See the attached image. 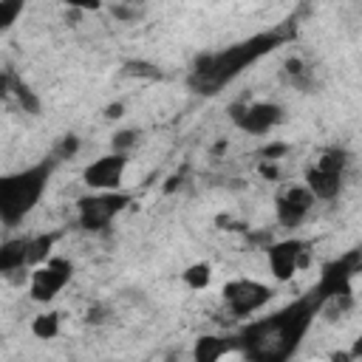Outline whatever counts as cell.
<instances>
[{
    "label": "cell",
    "instance_id": "6da1fadb",
    "mask_svg": "<svg viewBox=\"0 0 362 362\" xmlns=\"http://www.w3.org/2000/svg\"><path fill=\"white\" fill-rule=\"evenodd\" d=\"M317 317L320 300L308 291L269 317L249 320V325L235 334L238 351L246 356V362H291Z\"/></svg>",
    "mask_w": 362,
    "mask_h": 362
},
{
    "label": "cell",
    "instance_id": "7a4b0ae2",
    "mask_svg": "<svg viewBox=\"0 0 362 362\" xmlns=\"http://www.w3.org/2000/svg\"><path fill=\"white\" fill-rule=\"evenodd\" d=\"M291 37H294V25H274L269 31L252 34L226 48L206 51V54L195 57V62L187 74V88L198 96H215L229 82H235L246 68H252L255 62H260L263 57H269L272 51L286 45Z\"/></svg>",
    "mask_w": 362,
    "mask_h": 362
},
{
    "label": "cell",
    "instance_id": "3957f363",
    "mask_svg": "<svg viewBox=\"0 0 362 362\" xmlns=\"http://www.w3.org/2000/svg\"><path fill=\"white\" fill-rule=\"evenodd\" d=\"M57 167V158L37 161L31 167H23L17 173L3 175L0 181V221L6 229H14L23 218L34 212L42 192L48 189L51 173Z\"/></svg>",
    "mask_w": 362,
    "mask_h": 362
},
{
    "label": "cell",
    "instance_id": "277c9868",
    "mask_svg": "<svg viewBox=\"0 0 362 362\" xmlns=\"http://www.w3.org/2000/svg\"><path fill=\"white\" fill-rule=\"evenodd\" d=\"M351 164L348 150L342 147H325L308 167H305V187L317 201H334L342 192L345 170Z\"/></svg>",
    "mask_w": 362,
    "mask_h": 362
},
{
    "label": "cell",
    "instance_id": "5b68a950",
    "mask_svg": "<svg viewBox=\"0 0 362 362\" xmlns=\"http://www.w3.org/2000/svg\"><path fill=\"white\" fill-rule=\"evenodd\" d=\"M362 272V246L348 249L345 255L328 260L311 288V294L320 300V308L339 297H354V280Z\"/></svg>",
    "mask_w": 362,
    "mask_h": 362
},
{
    "label": "cell",
    "instance_id": "8992f818",
    "mask_svg": "<svg viewBox=\"0 0 362 362\" xmlns=\"http://www.w3.org/2000/svg\"><path fill=\"white\" fill-rule=\"evenodd\" d=\"M130 206V195L127 192H90V195H82L76 201V223L85 229V232H107L110 223Z\"/></svg>",
    "mask_w": 362,
    "mask_h": 362
},
{
    "label": "cell",
    "instance_id": "52a82bcc",
    "mask_svg": "<svg viewBox=\"0 0 362 362\" xmlns=\"http://www.w3.org/2000/svg\"><path fill=\"white\" fill-rule=\"evenodd\" d=\"M221 297H223L226 311L235 320H249L272 303V286L260 283V280H252V277H235V280L223 283Z\"/></svg>",
    "mask_w": 362,
    "mask_h": 362
},
{
    "label": "cell",
    "instance_id": "ba28073f",
    "mask_svg": "<svg viewBox=\"0 0 362 362\" xmlns=\"http://www.w3.org/2000/svg\"><path fill=\"white\" fill-rule=\"evenodd\" d=\"M286 119L283 105L277 102H232L229 122L249 136H266Z\"/></svg>",
    "mask_w": 362,
    "mask_h": 362
},
{
    "label": "cell",
    "instance_id": "9c48e42d",
    "mask_svg": "<svg viewBox=\"0 0 362 362\" xmlns=\"http://www.w3.org/2000/svg\"><path fill=\"white\" fill-rule=\"evenodd\" d=\"M74 277V260L54 255L51 260H45L42 266H37L28 277V297L40 305H48Z\"/></svg>",
    "mask_w": 362,
    "mask_h": 362
},
{
    "label": "cell",
    "instance_id": "30bf717a",
    "mask_svg": "<svg viewBox=\"0 0 362 362\" xmlns=\"http://www.w3.org/2000/svg\"><path fill=\"white\" fill-rule=\"evenodd\" d=\"M266 260H269V272L277 283H288L303 266H308L311 260V243L303 238H283L274 240L266 249Z\"/></svg>",
    "mask_w": 362,
    "mask_h": 362
},
{
    "label": "cell",
    "instance_id": "8fae6325",
    "mask_svg": "<svg viewBox=\"0 0 362 362\" xmlns=\"http://www.w3.org/2000/svg\"><path fill=\"white\" fill-rule=\"evenodd\" d=\"M317 198L305 184H288L274 195V218L283 229H297L314 209Z\"/></svg>",
    "mask_w": 362,
    "mask_h": 362
},
{
    "label": "cell",
    "instance_id": "7c38bea8",
    "mask_svg": "<svg viewBox=\"0 0 362 362\" xmlns=\"http://www.w3.org/2000/svg\"><path fill=\"white\" fill-rule=\"evenodd\" d=\"M127 158L130 156H122V153H105V156L93 158L82 170L85 187H90L93 192H116L122 187V181H124Z\"/></svg>",
    "mask_w": 362,
    "mask_h": 362
},
{
    "label": "cell",
    "instance_id": "4fadbf2b",
    "mask_svg": "<svg viewBox=\"0 0 362 362\" xmlns=\"http://www.w3.org/2000/svg\"><path fill=\"white\" fill-rule=\"evenodd\" d=\"M31 235H17V238H6L0 246V272L6 277H11L14 272H25L31 263Z\"/></svg>",
    "mask_w": 362,
    "mask_h": 362
},
{
    "label": "cell",
    "instance_id": "5bb4252c",
    "mask_svg": "<svg viewBox=\"0 0 362 362\" xmlns=\"http://www.w3.org/2000/svg\"><path fill=\"white\" fill-rule=\"evenodd\" d=\"M238 351V337L226 334H201L192 345V362H221L226 354Z\"/></svg>",
    "mask_w": 362,
    "mask_h": 362
},
{
    "label": "cell",
    "instance_id": "9a60e30c",
    "mask_svg": "<svg viewBox=\"0 0 362 362\" xmlns=\"http://www.w3.org/2000/svg\"><path fill=\"white\" fill-rule=\"evenodd\" d=\"M0 85H3V96L14 93V99L20 102L23 113H31V116H37V113H40V99H37V93H34L23 79H17L11 71H3Z\"/></svg>",
    "mask_w": 362,
    "mask_h": 362
},
{
    "label": "cell",
    "instance_id": "2e32d148",
    "mask_svg": "<svg viewBox=\"0 0 362 362\" xmlns=\"http://www.w3.org/2000/svg\"><path fill=\"white\" fill-rule=\"evenodd\" d=\"M283 74H286V79L297 88V90H311L314 88V68L303 59V57H288L286 62H283Z\"/></svg>",
    "mask_w": 362,
    "mask_h": 362
},
{
    "label": "cell",
    "instance_id": "e0dca14e",
    "mask_svg": "<svg viewBox=\"0 0 362 362\" xmlns=\"http://www.w3.org/2000/svg\"><path fill=\"white\" fill-rule=\"evenodd\" d=\"M212 263L209 260H195V263H189L184 272H181V283L189 288V291H204V288H209V283H212Z\"/></svg>",
    "mask_w": 362,
    "mask_h": 362
},
{
    "label": "cell",
    "instance_id": "ac0fdd59",
    "mask_svg": "<svg viewBox=\"0 0 362 362\" xmlns=\"http://www.w3.org/2000/svg\"><path fill=\"white\" fill-rule=\"evenodd\" d=\"M62 331V314L59 311H40L31 320V334L37 339H57Z\"/></svg>",
    "mask_w": 362,
    "mask_h": 362
},
{
    "label": "cell",
    "instance_id": "d6986e66",
    "mask_svg": "<svg viewBox=\"0 0 362 362\" xmlns=\"http://www.w3.org/2000/svg\"><path fill=\"white\" fill-rule=\"evenodd\" d=\"M57 232H42V235H31V257H28V263H31V269H37V266H42L45 260H51L54 257V243H57Z\"/></svg>",
    "mask_w": 362,
    "mask_h": 362
},
{
    "label": "cell",
    "instance_id": "ffe728a7",
    "mask_svg": "<svg viewBox=\"0 0 362 362\" xmlns=\"http://www.w3.org/2000/svg\"><path fill=\"white\" fill-rule=\"evenodd\" d=\"M139 130L136 127H124V130H116L113 139H110V153H122V156H130V150L139 144Z\"/></svg>",
    "mask_w": 362,
    "mask_h": 362
},
{
    "label": "cell",
    "instance_id": "44dd1931",
    "mask_svg": "<svg viewBox=\"0 0 362 362\" xmlns=\"http://www.w3.org/2000/svg\"><path fill=\"white\" fill-rule=\"evenodd\" d=\"M124 74H130V76H147V79H158L161 76V71L153 62H144V59H127L124 62Z\"/></svg>",
    "mask_w": 362,
    "mask_h": 362
},
{
    "label": "cell",
    "instance_id": "7402d4cb",
    "mask_svg": "<svg viewBox=\"0 0 362 362\" xmlns=\"http://www.w3.org/2000/svg\"><path fill=\"white\" fill-rule=\"evenodd\" d=\"M23 14V0H0V28H8Z\"/></svg>",
    "mask_w": 362,
    "mask_h": 362
},
{
    "label": "cell",
    "instance_id": "603a6c76",
    "mask_svg": "<svg viewBox=\"0 0 362 362\" xmlns=\"http://www.w3.org/2000/svg\"><path fill=\"white\" fill-rule=\"evenodd\" d=\"M76 150H79V136H71V133H68V136H62V141H59L54 158H74Z\"/></svg>",
    "mask_w": 362,
    "mask_h": 362
},
{
    "label": "cell",
    "instance_id": "cb8c5ba5",
    "mask_svg": "<svg viewBox=\"0 0 362 362\" xmlns=\"http://www.w3.org/2000/svg\"><path fill=\"white\" fill-rule=\"evenodd\" d=\"M283 153H288V144H283V141H274V144H266L263 150H260V156H263V161H277Z\"/></svg>",
    "mask_w": 362,
    "mask_h": 362
},
{
    "label": "cell",
    "instance_id": "d4e9b609",
    "mask_svg": "<svg viewBox=\"0 0 362 362\" xmlns=\"http://www.w3.org/2000/svg\"><path fill=\"white\" fill-rule=\"evenodd\" d=\"M260 175H263V178H269V181H274V178L280 175V170H277V164H274V161H260Z\"/></svg>",
    "mask_w": 362,
    "mask_h": 362
},
{
    "label": "cell",
    "instance_id": "484cf974",
    "mask_svg": "<svg viewBox=\"0 0 362 362\" xmlns=\"http://www.w3.org/2000/svg\"><path fill=\"white\" fill-rule=\"evenodd\" d=\"M110 14H113V17H119V20H136V14H139V11H136V8H124V6H113V8H110Z\"/></svg>",
    "mask_w": 362,
    "mask_h": 362
},
{
    "label": "cell",
    "instance_id": "4316f807",
    "mask_svg": "<svg viewBox=\"0 0 362 362\" xmlns=\"http://www.w3.org/2000/svg\"><path fill=\"white\" fill-rule=\"evenodd\" d=\"M328 362H356V359H354V354H351V348H348V351H334V354L328 356Z\"/></svg>",
    "mask_w": 362,
    "mask_h": 362
},
{
    "label": "cell",
    "instance_id": "83f0119b",
    "mask_svg": "<svg viewBox=\"0 0 362 362\" xmlns=\"http://www.w3.org/2000/svg\"><path fill=\"white\" fill-rule=\"evenodd\" d=\"M122 113H124V105H122V102H113V105L105 107V116H107V119H119Z\"/></svg>",
    "mask_w": 362,
    "mask_h": 362
},
{
    "label": "cell",
    "instance_id": "f1b7e54d",
    "mask_svg": "<svg viewBox=\"0 0 362 362\" xmlns=\"http://www.w3.org/2000/svg\"><path fill=\"white\" fill-rule=\"evenodd\" d=\"M351 354H354V359H356V362H362V334L351 342Z\"/></svg>",
    "mask_w": 362,
    "mask_h": 362
}]
</instances>
